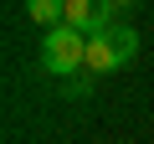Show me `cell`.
I'll list each match as a JSON object with an SVG mask.
<instances>
[{"label": "cell", "mask_w": 154, "mask_h": 144, "mask_svg": "<svg viewBox=\"0 0 154 144\" xmlns=\"http://www.w3.org/2000/svg\"><path fill=\"white\" fill-rule=\"evenodd\" d=\"M41 72H51V77L72 83L88 72V36L72 31V26H57L41 36Z\"/></svg>", "instance_id": "obj_1"}, {"label": "cell", "mask_w": 154, "mask_h": 144, "mask_svg": "<svg viewBox=\"0 0 154 144\" xmlns=\"http://www.w3.org/2000/svg\"><path fill=\"white\" fill-rule=\"evenodd\" d=\"M134 57H139V31H134V26H108V31L88 36V77L123 72Z\"/></svg>", "instance_id": "obj_2"}, {"label": "cell", "mask_w": 154, "mask_h": 144, "mask_svg": "<svg viewBox=\"0 0 154 144\" xmlns=\"http://www.w3.org/2000/svg\"><path fill=\"white\" fill-rule=\"evenodd\" d=\"M62 5H67V0H31V5H26V16H31L36 26L57 31V26H62Z\"/></svg>", "instance_id": "obj_3"}, {"label": "cell", "mask_w": 154, "mask_h": 144, "mask_svg": "<svg viewBox=\"0 0 154 144\" xmlns=\"http://www.w3.org/2000/svg\"><path fill=\"white\" fill-rule=\"evenodd\" d=\"M62 93H67V98H88V93H93V77L82 72V77H72V83H62Z\"/></svg>", "instance_id": "obj_4"}]
</instances>
